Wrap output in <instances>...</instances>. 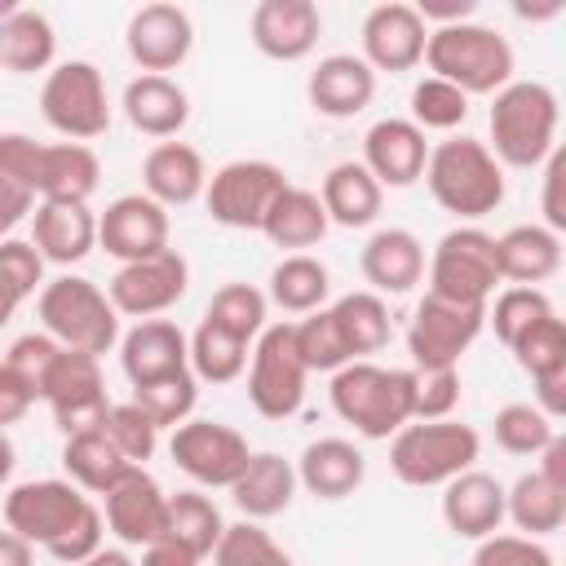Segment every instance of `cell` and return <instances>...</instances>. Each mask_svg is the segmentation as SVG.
Segmentation results:
<instances>
[{"label":"cell","mask_w":566,"mask_h":566,"mask_svg":"<svg viewBox=\"0 0 566 566\" xmlns=\"http://www.w3.org/2000/svg\"><path fill=\"white\" fill-rule=\"evenodd\" d=\"M102 429L115 438V447L133 460V464H142L146 469V460L159 451V424L128 398V402H115L111 407V416L102 420Z\"/></svg>","instance_id":"f5cc1de1"},{"label":"cell","mask_w":566,"mask_h":566,"mask_svg":"<svg viewBox=\"0 0 566 566\" xmlns=\"http://www.w3.org/2000/svg\"><path fill=\"white\" fill-rule=\"evenodd\" d=\"M411 119L424 133H455L469 119V93L438 75H424L411 88Z\"/></svg>","instance_id":"c3c4849f"},{"label":"cell","mask_w":566,"mask_h":566,"mask_svg":"<svg viewBox=\"0 0 566 566\" xmlns=\"http://www.w3.org/2000/svg\"><path fill=\"white\" fill-rule=\"evenodd\" d=\"M358 270H363V279H367L371 292H380V296H407L429 274L424 243L411 230H402V226H380L363 243Z\"/></svg>","instance_id":"d4e9b609"},{"label":"cell","mask_w":566,"mask_h":566,"mask_svg":"<svg viewBox=\"0 0 566 566\" xmlns=\"http://www.w3.org/2000/svg\"><path fill=\"white\" fill-rule=\"evenodd\" d=\"M292 181L270 159H230V164H221L208 177L203 208L226 230H261L265 217H270V208H274V199Z\"/></svg>","instance_id":"7c38bea8"},{"label":"cell","mask_w":566,"mask_h":566,"mask_svg":"<svg viewBox=\"0 0 566 566\" xmlns=\"http://www.w3.org/2000/svg\"><path fill=\"white\" fill-rule=\"evenodd\" d=\"M424 292L460 301V305H491L495 287L504 283L500 274V243L482 226H451L433 252H429V274Z\"/></svg>","instance_id":"52a82bcc"},{"label":"cell","mask_w":566,"mask_h":566,"mask_svg":"<svg viewBox=\"0 0 566 566\" xmlns=\"http://www.w3.org/2000/svg\"><path fill=\"white\" fill-rule=\"evenodd\" d=\"M124 49L142 66V75H168L190 57L195 22H190V13L181 4L150 0V4L133 9L128 27H124Z\"/></svg>","instance_id":"ac0fdd59"},{"label":"cell","mask_w":566,"mask_h":566,"mask_svg":"<svg viewBox=\"0 0 566 566\" xmlns=\"http://www.w3.org/2000/svg\"><path fill=\"white\" fill-rule=\"evenodd\" d=\"M544 314H553V301L544 296V287H504L495 292V301L486 305V323L495 332V340L509 349L531 323H539Z\"/></svg>","instance_id":"f907efd6"},{"label":"cell","mask_w":566,"mask_h":566,"mask_svg":"<svg viewBox=\"0 0 566 566\" xmlns=\"http://www.w3.org/2000/svg\"><path fill=\"white\" fill-rule=\"evenodd\" d=\"M486 327V305H460L447 296L424 292L407 323V354L416 371H447L460 367L469 345Z\"/></svg>","instance_id":"8fae6325"},{"label":"cell","mask_w":566,"mask_h":566,"mask_svg":"<svg viewBox=\"0 0 566 566\" xmlns=\"http://www.w3.org/2000/svg\"><path fill=\"white\" fill-rule=\"evenodd\" d=\"M62 469H66V478H71L80 491L106 495V491H115V486H119L133 469H142V464H133V460L115 447V438H111L106 429H88V433L66 438V447H62Z\"/></svg>","instance_id":"836d02e7"},{"label":"cell","mask_w":566,"mask_h":566,"mask_svg":"<svg viewBox=\"0 0 566 566\" xmlns=\"http://www.w3.org/2000/svg\"><path fill=\"white\" fill-rule=\"evenodd\" d=\"M0 566H35V544L22 539L18 531L0 535Z\"/></svg>","instance_id":"6125c7cd"},{"label":"cell","mask_w":566,"mask_h":566,"mask_svg":"<svg viewBox=\"0 0 566 566\" xmlns=\"http://www.w3.org/2000/svg\"><path fill=\"white\" fill-rule=\"evenodd\" d=\"M296 478L314 500H349L367 478V455L349 438H314L296 455Z\"/></svg>","instance_id":"f546056e"},{"label":"cell","mask_w":566,"mask_h":566,"mask_svg":"<svg viewBox=\"0 0 566 566\" xmlns=\"http://www.w3.org/2000/svg\"><path fill=\"white\" fill-rule=\"evenodd\" d=\"M535 402H539L553 420H566V367H562L557 376H548V380L535 385Z\"/></svg>","instance_id":"94428289"},{"label":"cell","mask_w":566,"mask_h":566,"mask_svg":"<svg viewBox=\"0 0 566 566\" xmlns=\"http://www.w3.org/2000/svg\"><path fill=\"white\" fill-rule=\"evenodd\" d=\"M509 522L517 526V535H531V539L566 531V491L544 469L522 473L509 486Z\"/></svg>","instance_id":"74e56055"},{"label":"cell","mask_w":566,"mask_h":566,"mask_svg":"<svg viewBox=\"0 0 566 566\" xmlns=\"http://www.w3.org/2000/svg\"><path fill=\"white\" fill-rule=\"evenodd\" d=\"M557 93L539 80H513L491 97V150L504 168H544L557 150Z\"/></svg>","instance_id":"277c9868"},{"label":"cell","mask_w":566,"mask_h":566,"mask_svg":"<svg viewBox=\"0 0 566 566\" xmlns=\"http://www.w3.org/2000/svg\"><path fill=\"white\" fill-rule=\"evenodd\" d=\"M539 469H544V473H548V478H553V482L566 491V429H562V433L548 442V451L539 455Z\"/></svg>","instance_id":"be15d7a7"},{"label":"cell","mask_w":566,"mask_h":566,"mask_svg":"<svg viewBox=\"0 0 566 566\" xmlns=\"http://www.w3.org/2000/svg\"><path fill=\"white\" fill-rule=\"evenodd\" d=\"M44 256H40V248L31 243V239H18V234H9L4 243H0V279H4V314H18V305L27 301V296H40L44 292Z\"/></svg>","instance_id":"681fc988"},{"label":"cell","mask_w":566,"mask_h":566,"mask_svg":"<svg viewBox=\"0 0 566 566\" xmlns=\"http://www.w3.org/2000/svg\"><path fill=\"white\" fill-rule=\"evenodd\" d=\"M429 133L407 115H385L363 133V164L371 168V177L385 190H407L424 177L429 168Z\"/></svg>","instance_id":"d6986e66"},{"label":"cell","mask_w":566,"mask_h":566,"mask_svg":"<svg viewBox=\"0 0 566 566\" xmlns=\"http://www.w3.org/2000/svg\"><path fill=\"white\" fill-rule=\"evenodd\" d=\"M97 181H102V164H97L93 146H84V142H35L27 186L40 199H75V203H88L93 190H97Z\"/></svg>","instance_id":"484cf974"},{"label":"cell","mask_w":566,"mask_h":566,"mask_svg":"<svg viewBox=\"0 0 566 566\" xmlns=\"http://www.w3.org/2000/svg\"><path fill=\"white\" fill-rule=\"evenodd\" d=\"M332 314L345 332V345H349L354 363H363V358H371L389 345V305H385L380 292H371V287L345 292V296L332 301Z\"/></svg>","instance_id":"60d3db41"},{"label":"cell","mask_w":566,"mask_h":566,"mask_svg":"<svg viewBox=\"0 0 566 566\" xmlns=\"http://www.w3.org/2000/svg\"><path fill=\"white\" fill-rule=\"evenodd\" d=\"M190 287V265L177 248L159 252V256H146V261H128L111 274L106 292L115 301V310L133 323H146V318H159L168 314Z\"/></svg>","instance_id":"5bb4252c"},{"label":"cell","mask_w":566,"mask_h":566,"mask_svg":"<svg viewBox=\"0 0 566 566\" xmlns=\"http://www.w3.org/2000/svg\"><path fill=\"white\" fill-rule=\"evenodd\" d=\"M358 40H363V57L371 62V71L380 75H402V71H416L424 62V49H429V22L420 18L416 4L407 0H385L376 9H367L363 27H358Z\"/></svg>","instance_id":"e0dca14e"},{"label":"cell","mask_w":566,"mask_h":566,"mask_svg":"<svg viewBox=\"0 0 566 566\" xmlns=\"http://www.w3.org/2000/svg\"><path fill=\"white\" fill-rule=\"evenodd\" d=\"M416 367H380L363 358L327 380V402L358 438L389 442L416 420Z\"/></svg>","instance_id":"6da1fadb"},{"label":"cell","mask_w":566,"mask_h":566,"mask_svg":"<svg viewBox=\"0 0 566 566\" xmlns=\"http://www.w3.org/2000/svg\"><path fill=\"white\" fill-rule=\"evenodd\" d=\"M482 438L464 420H411L389 438V473L402 486H447L478 469Z\"/></svg>","instance_id":"8992f818"},{"label":"cell","mask_w":566,"mask_h":566,"mask_svg":"<svg viewBox=\"0 0 566 566\" xmlns=\"http://www.w3.org/2000/svg\"><path fill=\"white\" fill-rule=\"evenodd\" d=\"M318 199H323L332 226L367 230L385 208V186L371 177V168L363 159H340V164L327 168V177L318 186Z\"/></svg>","instance_id":"1f68e13d"},{"label":"cell","mask_w":566,"mask_h":566,"mask_svg":"<svg viewBox=\"0 0 566 566\" xmlns=\"http://www.w3.org/2000/svg\"><path fill=\"white\" fill-rule=\"evenodd\" d=\"M270 305H279L283 314H314L327 310L332 296V270L314 256V252H292L270 270Z\"/></svg>","instance_id":"8d00e7d4"},{"label":"cell","mask_w":566,"mask_h":566,"mask_svg":"<svg viewBox=\"0 0 566 566\" xmlns=\"http://www.w3.org/2000/svg\"><path fill=\"white\" fill-rule=\"evenodd\" d=\"M416 420H451L460 407V367L447 371H416Z\"/></svg>","instance_id":"11a10c76"},{"label":"cell","mask_w":566,"mask_h":566,"mask_svg":"<svg viewBox=\"0 0 566 566\" xmlns=\"http://www.w3.org/2000/svg\"><path fill=\"white\" fill-rule=\"evenodd\" d=\"M137 566H199V557L190 548H181L177 539H159V544L142 548V562Z\"/></svg>","instance_id":"91938a15"},{"label":"cell","mask_w":566,"mask_h":566,"mask_svg":"<svg viewBox=\"0 0 566 566\" xmlns=\"http://www.w3.org/2000/svg\"><path fill=\"white\" fill-rule=\"evenodd\" d=\"M53 57H57V31L40 9H9L0 18V66L9 75L53 71Z\"/></svg>","instance_id":"d590c367"},{"label":"cell","mask_w":566,"mask_h":566,"mask_svg":"<svg viewBox=\"0 0 566 566\" xmlns=\"http://www.w3.org/2000/svg\"><path fill=\"white\" fill-rule=\"evenodd\" d=\"M491 433H495V447L509 455H544L548 442L557 438L553 416L539 402H504L491 420Z\"/></svg>","instance_id":"7bdbcfd3"},{"label":"cell","mask_w":566,"mask_h":566,"mask_svg":"<svg viewBox=\"0 0 566 566\" xmlns=\"http://www.w3.org/2000/svg\"><path fill=\"white\" fill-rule=\"evenodd\" d=\"M62 354H66V345H57L49 332H22L18 340H9V349H4V371H13L18 380H27L31 389H35V398L44 402V389H49V376H53V367L62 363Z\"/></svg>","instance_id":"816d5d0a"},{"label":"cell","mask_w":566,"mask_h":566,"mask_svg":"<svg viewBox=\"0 0 566 566\" xmlns=\"http://www.w3.org/2000/svg\"><path fill=\"white\" fill-rule=\"evenodd\" d=\"M226 517L217 509L212 495H203V486H186L168 500V539H177L181 548H190L199 562L217 553L221 535H226Z\"/></svg>","instance_id":"f35d334b"},{"label":"cell","mask_w":566,"mask_h":566,"mask_svg":"<svg viewBox=\"0 0 566 566\" xmlns=\"http://www.w3.org/2000/svg\"><path fill=\"white\" fill-rule=\"evenodd\" d=\"M252 49L270 62H301L323 35V13L314 0H261L248 18Z\"/></svg>","instance_id":"44dd1931"},{"label":"cell","mask_w":566,"mask_h":566,"mask_svg":"<svg viewBox=\"0 0 566 566\" xmlns=\"http://www.w3.org/2000/svg\"><path fill=\"white\" fill-rule=\"evenodd\" d=\"M93 509V495L80 491L71 478H31L4 491V531H18L53 557Z\"/></svg>","instance_id":"ba28073f"},{"label":"cell","mask_w":566,"mask_h":566,"mask_svg":"<svg viewBox=\"0 0 566 566\" xmlns=\"http://www.w3.org/2000/svg\"><path fill=\"white\" fill-rule=\"evenodd\" d=\"M509 354H513V363L531 376V385L557 376V371L566 367V318H562L557 310L544 314L539 323H531V327L509 345Z\"/></svg>","instance_id":"ee69618b"},{"label":"cell","mask_w":566,"mask_h":566,"mask_svg":"<svg viewBox=\"0 0 566 566\" xmlns=\"http://www.w3.org/2000/svg\"><path fill=\"white\" fill-rule=\"evenodd\" d=\"M469 566H557V557L544 548V539L495 531L473 548Z\"/></svg>","instance_id":"db71d44e"},{"label":"cell","mask_w":566,"mask_h":566,"mask_svg":"<svg viewBox=\"0 0 566 566\" xmlns=\"http://www.w3.org/2000/svg\"><path fill=\"white\" fill-rule=\"evenodd\" d=\"M500 243V274L509 287H539L562 270V234H553L544 221H522L495 234Z\"/></svg>","instance_id":"d6a6232c"},{"label":"cell","mask_w":566,"mask_h":566,"mask_svg":"<svg viewBox=\"0 0 566 566\" xmlns=\"http://www.w3.org/2000/svg\"><path fill=\"white\" fill-rule=\"evenodd\" d=\"M168 500L172 495L146 469H133L115 491L102 495L106 531L124 548H150V544L168 539Z\"/></svg>","instance_id":"ffe728a7"},{"label":"cell","mask_w":566,"mask_h":566,"mask_svg":"<svg viewBox=\"0 0 566 566\" xmlns=\"http://www.w3.org/2000/svg\"><path fill=\"white\" fill-rule=\"evenodd\" d=\"M208 323L243 336L248 345H256V336L270 327V292L252 287V283H221L203 310Z\"/></svg>","instance_id":"b9f144b4"},{"label":"cell","mask_w":566,"mask_h":566,"mask_svg":"<svg viewBox=\"0 0 566 566\" xmlns=\"http://www.w3.org/2000/svg\"><path fill=\"white\" fill-rule=\"evenodd\" d=\"M416 9H420V18H424V22H429V31H433V27L473 22V13H478V0H420Z\"/></svg>","instance_id":"680465c9"},{"label":"cell","mask_w":566,"mask_h":566,"mask_svg":"<svg viewBox=\"0 0 566 566\" xmlns=\"http://www.w3.org/2000/svg\"><path fill=\"white\" fill-rule=\"evenodd\" d=\"M292 327H296V349H301V358H305L310 371L336 376L340 367L354 363V354H349V345H345V332H340L332 305H327V310H314V314H305V318H296Z\"/></svg>","instance_id":"f6af8a7d"},{"label":"cell","mask_w":566,"mask_h":566,"mask_svg":"<svg viewBox=\"0 0 566 566\" xmlns=\"http://www.w3.org/2000/svg\"><path fill=\"white\" fill-rule=\"evenodd\" d=\"M442 526L455 539H473L482 544L486 535H495L509 522V486L482 469L460 473L455 482L442 486Z\"/></svg>","instance_id":"7402d4cb"},{"label":"cell","mask_w":566,"mask_h":566,"mask_svg":"<svg viewBox=\"0 0 566 566\" xmlns=\"http://www.w3.org/2000/svg\"><path fill=\"white\" fill-rule=\"evenodd\" d=\"M119 367L128 385H150L164 376L190 371V336L172 318H146L133 323L119 340Z\"/></svg>","instance_id":"cb8c5ba5"},{"label":"cell","mask_w":566,"mask_h":566,"mask_svg":"<svg viewBox=\"0 0 566 566\" xmlns=\"http://www.w3.org/2000/svg\"><path fill=\"white\" fill-rule=\"evenodd\" d=\"M35 318H40V332H49L57 345L93 358L111 354L124 340V327H119L124 314L115 310L111 292L71 270L44 283V292L35 296Z\"/></svg>","instance_id":"3957f363"},{"label":"cell","mask_w":566,"mask_h":566,"mask_svg":"<svg viewBox=\"0 0 566 566\" xmlns=\"http://www.w3.org/2000/svg\"><path fill=\"white\" fill-rule=\"evenodd\" d=\"M40 115L53 133H62L66 142H93L111 128V93H106V75L84 62H57L44 84H40Z\"/></svg>","instance_id":"9c48e42d"},{"label":"cell","mask_w":566,"mask_h":566,"mask_svg":"<svg viewBox=\"0 0 566 566\" xmlns=\"http://www.w3.org/2000/svg\"><path fill=\"white\" fill-rule=\"evenodd\" d=\"M424 186L442 212L460 217V226H478L482 217H491L509 190L504 164L495 159V150L469 133H451L447 142L433 146Z\"/></svg>","instance_id":"7a4b0ae2"},{"label":"cell","mask_w":566,"mask_h":566,"mask_svg":"<svg viewBox=\"0 0 566 566\" xmlns=\"http://www.w3.org/2000/svg\"><path fill=\"white\" fill-rule=\"evenodd\" d=\"M168 455L172 464L195 482V486H221L230 491L243 469L252 464V447L248 438L234 429V424H221V420H186L168 433Z\"/></svg>","instance_id":"4fadbf2b"},{"label":"cell","mask_w":566,"mask_h":566,"mask_svg":"<svg viewBox=\"0 0 566 566\" xmlns=\"http://www.w3.org/2000/svg\"><path fill=\"white\" fill-rule=\"evenodd\" d=\"M513 13H517V18H531V22H548V18L562 13V4H557V0H553V4H522V0H517Z\"/></svg>","instance_id":"03108f58"},{"label":"cell","mask_w":566,"mask_h":566,"mask_svg":"<svg viewBox=\"0 0 566 566\" xmlns=\"http://www.w3.org/2000/svg\"><path fill=\"white\" fill-rule=\"evenodd\" d=\"M327 230H332V217H327L318 190H305V186H287V190L274 199V208H270V217H265V226H261V234H265L274 248H283L287 256L318 248Z\"/></svg>","instance_id":"e575fe53"},{"label":"cell","mask_w":566,"mask_h":566,"mask_svg":"<svg viewBox=\"0 0 566 566\" xmlns=\"http://www.w3.org/2000/svg\"><path fill=\"white\" fill-rule=\"evenodd\" d=\"M212 566H296L292 553L261 526V522H230L217 553H212Z\"/></svg>","instance_id":"7dc6e473"},{"label":"cell","mask_w":566,"mask_h":566,"mask_svg":"<svg viewBox=\"0 0 566 566\" xmlns=\"http://www.w3.org/2000/svg\"><path fill=\"white\" fill-rule=\"evenodd\" d=\"M119 106L124 119L155 142H177V133L190 124V93L172 75H133Z\"/></svg>","instance_id":"83f0119b"},{"label":"cell","mask_w":566,"mask_h":566,"mask_svg":"<svg viewBox=\"0 0 566 566\" xmlns=\"http://www.w3.org/2000/svg\"><path fill=\"white\" fill-rule=\"evenodd\" d=\"M429 75L464 88L469 97H495L500 88L513 84V44L482 22H455V27H433L429 49H424Z\"/></svg>","instance_id":"5b68a950"},{"label":"cell","mask_w":566,"mask_h":566,"mask_svg":"<svg viewBox=\"0 0 566 566\" xmlns=\"http://www.w3.org/2000/svg\"><path fill=\"white\" fill-rule=\"evenodd\" d=\"M539 212L553 234H566V142H557L539 168Z\"/></svg>","instance_id":"9f6ffc18"},{"label":"cell","mask_w":566,"mask_h":566,"mask_svg":"<svg viewBox=\"0 0 566 566\" xmlns=\"http://www.w3.org/2000/svg\"><path fill=\"white\" fill-rule=\"evenodd\" d=\"M35 402H40V398H35V389H31L27 380H18L13 371H4V367H0V424H4V429H9V424H18Z\"/></svg>","instance_id":"6f0895ef"},{"label":"cell","mask_w":566,"mask_h":566,"mask_svg":"<svg viewBox=\"0 0 566 566\" xmlns=\"http://www.w3.org/2000/svg\"><path fill=\"white\" fill-rule=\"evenodd\" d=\"M44 402L53 411V424L75 438V433H88V429H102V420L111 416V398H106V380H102V358L93 354H80V349H66L62 363L53 367L49 376V389H44Z\"/></svg>","instance_id":"9a60e30c"},{"label":"cell","mask_w":566,"mask_h":566,"mask_svg":"<svg viewBox=\"0 0 566 566\" xmlns=\"http://www.w3.org/2000/svg\"><path fill=\"white\" fill-rule=\"evenodd\" d=\"M296 486H301V478H296L292 460H283L279 451H256L252 464L243 469V478L230 486V500L248 522H270L292 509Z\"/></svg>","instance_id":"4dcf8cb0"},{"label":"cell","mask_w":566,"mask_h":566,"mask_svg":"<svg viewBox=\"0 0 566 566\" xmlns=\"http://www.w3.org/2000/svg\"><path fill=\"white\" fill-rule=\"evenodd\" d=\"M305 97L323 119H354L376 102V71L363 53H327L314 62Z\"/></svg>","instance_id":"603a6c76"},{"label":"cell","mask_w":566,"mask_h":566,"mask_svg":"<svg viewBox=\"0 0 566 566\" xmlns=\"http://www.w3.org/2000/svg\"><path fill=\"white\" fill-rule=\"evenodd\" d=\"M305 380L310 367L296 349V327L292 318L270 323L256 345H252V363H248V402L256 416L265 420H287L301 411L305 402Z\"/></svg>","instance_id":"30bf717a"},{"label":"cell","mask_w":566,"mask_h":566,"mask_svg":"<svg viewBox=\"0 0 566 566\" xmlns=\"http://www.w3.org/2000/svg\"><path fill=\"white\" fill-rule=\"evenodd\" d=\"M168 230H172L168 208L146 190L119 195L106 203V212H97V248L119 265L168 252Z\"/></svg>","instance_id":"2e32d148"},{"label":"cell","mask_w":566,"mask_h":566,"mask_svg":"<svg viewBox=\"0 0 566 566\" xmlns=\"http://www.w3.org/2000/svg\"><path fill=\"white\" fill-rule=\"evenodd\" d=\"M31 243L49 265H80L97 248V212L75 199H40L31 217Z\"/></svg>","instance_id":"4316f807"},{"label":"cell","mask_w":566,"mask_h":566,"mask_svg":"<svg viewBox=\"0 0 566 566\" xmlns=\"http://www.w3.org/2000/svg\"><path fill=\"white\" fill-rule=\"evenodd\" d=\"M252 363V345L208 318H199V327L190 332V371L199 376V385H234Z\"/></svg>","instance_id":"ab89813d"},{"label":"cell","mask_w":566,"mask_h":566,"mask_svg":"<svg viewBox=\"0 0 566 566\" xmlns=\"http://www.w3.org/2000/svg\"><path fill=\"white\" fill-rule=\"evenodd\" d=\"M142 190L164 208H186L208 195V164L190 142H155L142 159Z\"/></svg>","instance_id":"f1b7e54d"},{"label":"cell","mask_w":566,"mask_h":566,"mask_svg":"<svg viewBox=\"0 0 566 566\" xmlns=\"http://www.w3.org/2000/svg\"><path fill=\"white\" fill-rule=\"evenodd\" d=\"M80 566H137L133 557H128V548H97L88 562H80Z\"/></svg>","instance_id":"e7e4bbea"},{"label":"cell","mask_w":566,"mask_h":566,"mask_svg":"<svg viewBox=\"0 0 566 566\" xmlns=\"http://www.w3.org/2000/svg\"><path fill=\"white\" fill-rule=\"evenodd\" d=\"M133 402L159 424V429H177L186 420H195V402H199V376L181 371V376H164L150 385H133Z\"/></svg>","instance_id":"bcb514c9"}]
</instances>
